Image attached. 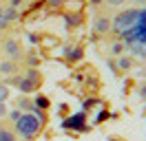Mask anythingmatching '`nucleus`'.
<instances>
[{"label":"nucleus","instance_id":"1","mask_svg":"<svg viewBox=\"0 0 146 141\" xmlns=\"http://www.w3.org/2000/svg\"><path fill=\"white\" fill-rule=\"evenodd\" d=\"M44 126V113H40V108L33 106V113L20 115V119L16 121V132L22 139H33Z\"/></svg>","mask_w":146,"mask_h":141},{"label":"nucleus","instance_id":"2","mask_svg":"<svg viewBox=\"0 0 146 141\" xmlns=\"http://www.w3.org/2000/svg\"><path fill=\"white\" fill-rule=\"evenodd\" d=\"M16 84H18V88L22 90V93H33L36 88H40V84H42V77H40V73H38L36 69H29L22 77L16 79Z\"/></svg>","mask_w":146,"mask_h":141},{"label":"nucleus","instance_id":"3","mask_svg":"<svg viewBox=\"0 0 146 141\" xmlns=\"http://www.w3.org/2000/svg\"><path fill=\"white\" fill-rule=\"evenodd\" d=\"M84 123H86V115L78 113V115H73V117H69V119H64L62 126H64V128H78V130H82Z\"/></svg>","mask_w":146,"mask_h":141},{"label":"nucleus","instance_id":"4","mask_svg":"<svg viewBox=\"0 0 146 141\" xmlns=\"http://www.w3.org/2000/svg\"><path fill=\"white\" fill-rule=\"evenodd\" d=\"M5 51L9 53V57H20V46L13 40H9V42H5Z\"/></svg>","mask_w":146,"mask_h":141},{"label":"nucleus","instance_id":"5","mask_svg":"<svg viewBox=\"0 0 146 141\" xmlns=\"http://www.w3.org/2000/svg\"><path fill=\"white\" fill-rule=\"evenodd\" d=\"M0 141H16V134L9 128H0Z\"/></svg>","mask_w":146,"mask_h":141},{"label":"nucleus","instance_id":"6","mask_svg":"<svg viewBox=\"0 0 146 141\" xmlns=\"http://www.w3.org/2000/svg\"><path fill=\"white\" fill-rule=\"evenodd\" d=\"M13 70H16V64H11V62H2L0 64V73L2 75H11Z\"/></svg>","mask_w":146,"mask_h":141},{"label":"nucleus","instance_id":"7","mask_svg":"<svg viewBox=\"0 0 146 141\" xmlns=\"http://www.w3.org/2000/svg\"><path fill=\"white\" fill-rule=\"evenodd\" d=\"M36 108H40V110H46V108H49V99H46L44 95H38V97H36Z\"/></svg>","mask_w":146,"mask_h":141},{"label":"nucleus","instance_id":"8","mask_svg":"<svg viewBox=\"0 0 146 141\" xmlns=\"http://www.w3.org/2000/svg\"><path fill=\"white\" fill-rule=\"evenodd\" d=\"M18 108H20V110H31L33 106H31V101H27V99H20V101H18Z\"/></svg>","mask_w":146,"mask_h":141},{"label":"nucleus","instance_id":"9","mask_svg":"<svg viewBox=\"0 0 146 141\" xmlns=\"http://www.w3.org/2000/svg\"><path fill=\"white\" fill-rule=\"evenodd\" d=\"M131 64H133V62L128 60V57H122V60H119V69H122V70H128V69H131Z\"/></svg>","mask_w":146,"mask_h":141},{"label":"nucleus","instance_id":"10","mask_svg":"<svg viewBox=\"0 0 146 141\" xmlns=\"http://www.w3.org/2000/svg\"><path fill=\"white\" fill-rule=\"evenodd\" d=\"M7 97H9V88L0 86V101H7Z\"/></svg>","mask_w":146,"mask_h":141},{"label":"nucleus","instance_id":"11","mask_svg":"<svg viewBox=\"0 0 146 141\" xmlns=\"http://www.w3.org/2000/svg\"><path fill=\"white\" fill-rule=\"evenodd\" d=\"M93 104H95V99H86V101H84V110H91Z\"/></svg>","mask_w":146,"mask_h":141},{"label":"nucleus","instance_id":"12","mask_svg":"<svg viewBox=\"0 0 146 141\" xmlns=\"http://www.w3.org/2000/svg\"><path fill=\"white\" fill-rule=\"evenodd\" d=\"M0 117H7V106H5V101H0Z\"/></svg>","mask_w":146,"mask_h":141},{"label":"nucleus","instance_id":"13","mask_svg":"<svg viewBox=\"0 0 146 141\" xmlns=\"http://www.w3.org/2000/svg\"><path fill=\"white\" fill-rule=\"evenodd\" d=\"M119 51H122V44H115V46H113V53H115V55H117Z\"/></svg>","mask_w":146,"mask_h":141},{"label":"nucleus","instance_id":"14","mask_svg":"<svg viewBox=\"0 0 146 141\" xmlns=\"http://www.w3.org/2000/svg\"><path fill=\"white\" fill-rule=\"evenodd\" d=\"M139 95H142V97H144V99H146V86L142 88V90H139Z\"/></svg>","mask_w":146,"mask_h":141},{"label":"nucleus","instance_id":"15","mask_svg":"<svg viewBox=\"0 0 146 141\" xmlns=\"http://www.w3.org/2000/svg\"><path fill=\"white\" fill-rule=\"evenodd\" d=\"M109 2H113V5H119V2H122V0H109Z\"/></svg>","mask_w":146,"mask_h":141},{"label":"nucleus","instance_id":"16","mask_svg":"<svg viewBox=\"0 0 146 141\" xmlns=\"http://www.w3.org/2000/svg\"><path fill=\"white\" fill-rule=\"evenodd\" d=\"M109 141H119V139H109Z\"/></svg>","mask_w":146,"mask_h":141}]
</instances>
